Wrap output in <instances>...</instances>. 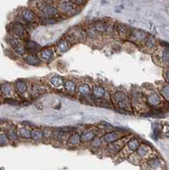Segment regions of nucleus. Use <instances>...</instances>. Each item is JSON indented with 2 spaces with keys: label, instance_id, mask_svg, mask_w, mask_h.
<instances>
[{
  "label": "nucleus",
  "instance_id": "6e6552de",
  "mask_svg": "<svg viewBox=\"0 0 169 170\" xmlns=\"http://www.w3.org/2000/svg\"><path fill=\"white\" fill-rule=\"evenodd\" d=\"M69 41L74 44V43H82L84 42L87 38H86V32H85V28L82 27L80 26H76L72 28H71L65 36Z\"/></svg>",
  "mask_w": 169,
  "mask_h": 170
},
{
  "label": "nucleus",
  "instance_id": "a19ab883",
  "mask_svg": "<svg viewBox=\"0 0 169 170\" xmlns=\"http://www.w3.org/2000/svg\"><path fill=\"white\" fill-rule=\"evenodd\" d=\"M57 22L55 17H43L41 19V24L43 25H53Z\"/></svg>",
  "mask_w": 169,
  "mask_h": 170
},
{
  "label": "nucleus",
  "instance_id": "393cba45",
  "mask_svg": "<svg viewBox=\"0 0 169 170\" xmlns=\"http://www.w3.org/2000/svg\"><path fill=\"white\" fill-rule=\"evenodd\" d=\"M10 43L11 47L13 48L14 51L19 55H24L27 52L26 49V45H24L23 43L21 42L20 38H10Z\"/></svg>",
  "mask_w": 169,
  "mask_h": 170
},
{
  "label": "nucleus",
  "instance_id": "f3484780",
  "mask_svg": "<svg viewBox=\"0 0 169 170\" xmlns=\"http://www.w3.org/2000/svg\"><path fill=\"white\" fill-rule=\"evenodd\" d=\"M48 91H49V87L47 86L46 84L42 82H36L34 84H32L30 94L33 99H37L42 96L43 94L48 93Z\"/></svg>",
  "mask_w": 169,
  "mask_h": 170
},
{
  "label": "nucleus",
  "instance_id": "20e7f679",
  "mask_svg": "<svg viewBox=\"0 0 169 170\" xmlns=\"http://www.w3.org/2000/svg\"><path fill=\"white\" fill-rule=\"evenodd\" d=\"M130 138H131L130 135H126L122 138L117 140V141H113V142H111L108 145H105V152L106 153V155L112 157H116L117 155L120 153V152L123 150V148Z\"/></svg>",
  "mask_w": 169,
  "mask_h": 170
},
{
  "label": "nucleus",
  "instance_id": "c756f323",
  "mask_svg": "<svg viewBox=\"0 0 169 170\" xmlns=\"http://www.w3.org/2000/svg\"><path fill=\"white\" fill-rule=\"evenodd\" d=\"M14 87H15V90L16 91V93L21 96L25 95L28 92V84L25 80H21V79L17 80L15 82Z\"/></svg>",
  "mask_w": 169,
  "mask_h": 170
},
{
  "label": "nucleus",
  "instance_id": "f8f14e48",
  "mask_svg": "<svg viewBox=\"0 0 169 170\" xmlns=\"http://www.w3.org/2000/svg\"><path fill=\"white\" fill-rule=\"evenodd\" d=\"M163 46L160 49H157L155 53V58H157V63L161 65H169V43L161 42Z\"/></svg>",
  "mask_w": 169,
  "mask_h": 170
},
{
  "label": "nucleus",
  "instance_id": "aec40b11",
  "mask_svg": "<svg viewBox=\"0 0 169 170\" xmlns=\"http://www.w3.org/2000/svg\"><path fill=\"white\" fill-rule=\"evenodd\" d=\"M21 19L27 24H33L37 21V15L35 12L29 8H24L21 11Z\"/></svg>",
  "mask_w": 169,
  "mask_h": 170
},
{
  "label": "nucleus",
  "instance_id": "bb28decb",
  "mask_svg": "<svg viewBox=\"0 0 169 170\" xmlns=\"http://www.w3.org/2000/svg\"><path fill=\"white\" fill-rule=\"evenodd\" d=\"M143 49L147 51V52H152V51H156L157 49V39L152 37V36H148V38H146L145 43L141 45Z\"/></svg>",
  "mask_w": 169,
  "mask_h": 170
},
{
  "label": "nucleus",
  "instance_id": "37998d69",
  "mask_svg": "<svg viewBox=\"0 0 169 170\" xmlns=\"http://www.w3.org/2000/svg\"><path fill=\"white\" fill-rule=\"evenodd\" d=\"M4 101L7 102L8 104H10V105H14V106H17V105L20 104V102H19L18 100H15V99H12V98H6Z\"/></svg>",
  "mask_w": 169,
  "mask_h": 170
},
{
  "label": "nucleus",
  "instance_id": "a878e982",
  "mask_svg": "<svg viewBox=\"0 0 169 170\" xmlns=\"http://www.w3.org/2000/svg\"><path fill=\"white\" fill-rule=\"evenodd\" d=\"M68 136H69V133L65 132L62 129H60L59 130H54L51 141H55L57 144H65Z\"/></svg>",
  "mask_w": 169,
  "mask_h": 170
},
{
  "label": "nucleus",
  "instance_id": "72a5a7b5",
  "mask_svg": "<svg viewBox=\"0 0 169 170\" xmlns=\"http://www.w3.org/2000/svg\"><path fill=\"white\" fill-rule=\"evenodd\" d=\"M15 90V87L13 88L12 84L9 82H4L0 85V92L5 96H11Z\"/></svg>",
  "mask_w": 169,
  "mask_h": 170
},
{
  "label": "nucleus",
  "instance_id": "79ce46f5",
  "mask_svg": "<svg viewBox=\"0 0 169 170\" xmlns=\"http://www.w3.org/2000/svg\"><path fill=\"white\" fill-rule=\"evenodd\" d=\"M10 142V139L6 135V133H0V146H7Z\"/></svg>",
  "mask_w": 169,
  "mask_h": 170
},
{
  "label": "nucleus",
  "instance_id": "a18cd8bd",
  "mask_svg": "<svg viewBox=\"0 0 169 170\" xmlns=\"http://www.w3.org/2000/svg\"><path fill=\"white\" fill-rule=\"evenodd\" d=\"M164 77H165L166 81L169 83V68L168 69V70L166 71H165V73H164Z\"/></svg>",
  "mask_w": 169,
  "mask_h": 170
},
{
  "label": "nucleus",
  "instance_id": "ea45409f",
  "mask_svg": "<svg viewBox=\"0 0 169 170\" xmlns=\"http://www.w3.org/2000/svg\"><path fill=\"white\" fill-rule=\"evenodd\" d=\"M160 92L164 99L169 101V84H164L160 88Z\"/></svg>",
  "mask_w": 169,
  "mask_h": 170
},
{
  "label": "nucleus",
  "instance_id": "58836bf2",
  "mask_svg": "<svg viewBox=\"0 0 169 170\" xmlns=\"http://www.w3.org/2000/svg\"><path fill=\"white\" fill-rule=\"evenodd\" d=\"M43 141H50L52 140V136H53V130L51 128H43Z\"/></svg>",
  "mask_w": 169,
  "mask_h": 170
},
{
  "label": "nucleus",
  "instance_id": "39448f33",
  "mask_svg": "<svg viewBox=\"0 0 169 170\" xmlns=\"http://www.w3.org/2000/svg\"><path fill=\"white\" fill-rule=\"evenodd\" d=\"M56 6L60 14L65 16H72L79 12V6L72 0H58Z\"/></svg>",
  "mask_w": 169,
  "mask_h": 170
},
{
  "label": "nucleus",
  "instance_id": "412c9836",
  "mask_svg": "<svg viewBox=\"0 0 169 170\" xmlns=\"http://www.w3.org/2000/svg\"><path fill=\"white\" fill-rule=\"evenodd\" d=\"M72 46V43H71L65 37L63 38H60L55 44L54 49L57 55H61L63 54L66 53Z\"/></svg>",
  "mask_w": 169,
  "mask_h": 170
},
{
  "label": "nucleus",
  "instance_id": "4be33fe9",
  "mask_svg": "<svg viewBox=\"0 0 169 170\" xmlns=\"http://www.w3.org/2000/svg\"><path fill=\"white\" fill-rule=\"evenodd\" d=\"M129 29L130 28H128L125 24L116 23L114 25L113 35H116L118 38H120L122 40L128 39Z\"/></svg>",
  "mask_w": 169,
  "mask_h": 170
},
{
  "label": "nucleus",
  "instance_id": "c03bdc74",
  "mask_svg": "<svg viewBox=\"0 0 169 170\" xmlns=\"http://www.w3.org/2000/svg\"><path fill=\"white\" fill-rule=\"evenodd\" d=\"M72 1L76 4V5H78L80 7V6L84 5L88 0H72Z\"/></svg>",
  "mask_w": 169,
  "mask_h": 170
},
{
  "label": "nucleus",
  "instance_id": "c9c22d12",
  "mask_svg": "<svg viewBox=\"0 0 169 170\" xmlns=\"http://www.w3.org/2000/svg\"><path fill=\"white\" fill-rule=\"evenodd\" d=\"M32 140L38 142V141H43V129H32Z\"/></svg>",
  "mask_w": 169,
  "mask_h": 170
},
{
  "label": "nucleus",
  "instance_id": "b1692460",
  "mask_svg": "<svg viewBox=\"0 0 169 170\" xmlns=\"http://www.w3.org/2000/svg\"><path fill=\"white\" fill-rule=\"evenodd\" d=\"M66 146L70 149H75L79 147L82 145V140H81V135L77 132L73 131L69 135L67 141H66Z\"/></svg>",
  "mask_w": 169,
  "mask_h": 170
},
{
  "label": "nucleus",
  "instance_id": "c85d7f7f",
  "mask_svg": "<svg viewBox=\"0 0 169 170\" xmlns=\"http://www.w3.org/2000/svg\"><path fill=\"white\" fill-rule=\"evenodd\" d=\"M84 28H85V32H86L87 39L92 42H95L96 40H98V38H99L100 36L97 33V32L94 29L93 23L87 24V25H86L84 26Z\"/></svg>",
  "mask_w": 169,
  "mask_h": 170
},
{
  "label": "nucleus",
  "instance_id": "7ed1b4c3",
  "mask_svg": "<svg viewBox=\"0 0 169 170\" xmlns=\"http://www.w3.org/2000/svg\"><path fill=\"white\" fill-rule=\"evenodd\" d=\"M36 7L39 13L42 14L43 17L57 18L60 15V12L59 11L57 6L48 1H38L36 4Z\"/></svg>",
  "mask_w": 169,
  "mask_h": 170
},
{
  "label": "nucleus",
  "instance_id": "6ab92c4d",
  "mask_svg": "<svg viewBox=\"0 0 169 170\" xmlns=\"http://www.w3.org/2000/svg\"><path fill=\"white\" fill-rule=\"evenodd\" d=\"M12 32L20 39H26L28 37L27 28L21 22H14L11 25Z\"/></svg>",
  "mask_w": 169,
  "mask_h": 170
},
{
  "label": "nucleus",
  "instance_id": "dca6fc26",
  "mask_svg": "<svg viewBox=\"0 0 169 170\" xmlns=\"http://www.w3.org/2000/svg\"><path fill=\"white\" fill-rule=\"evenodd\" d=\"M124 135H126V134L123 130H110V131L105 133L104 135H101V139H102L104 145L105 146V145H108L111 142L122 138Z\"/></svg>",
  "mask_w": 169,
  "mask_h": 170
},
{
  "label": "nucleus",
  "instance_id": "2f4dec72",
  "mask_svg": "<svg viewBox=\"0 0 169 170\" xmlns=\"http://www.w3.org/2000/svg\"><path fill=\"white\" fill-rule=\"evenodd\" d=\"M24 61L29 65H32V66H38L42 65L41 60L38 58V56L37 54H27L24 57Z\"/></svg>",
  "mask_w": 169,
  "mask_h": 170
},
{
  "label": "nucleus",
  "instance_id": "1a4fd4ad",
  "mask_svg": "<svg viewBox=\"0 0 169 170\" xmlns=\"http://www.w3.org/2000/svg\"><path fill=\"white\" fill-rule=\"evenodd\" d=\"M93 25L95 31L100 37L113 35L114 25H112L111 21L105 20H99L93 22Z\"/></svg>",
  "mask_w": 169,
  "mask_h": 170
},
{
  "label": "nucleus",
  "instance_id": "ddd939ff",
  "mask_svg": "<svg viewBox=\"0 0 169 170\" xmlns=\"http://www.w3.org/2000/svg\"><path fill=\"white\" fill-rule=\"evenodd\" d=\"M145 95V100L147 103V106L152 108H157L162 105V99L161 94H159L157 92L154 91L153 89H151Z\"/></svg>",
  "mask_w": 169,
  "mask_h": 170
},
{
  "label": "nucleus",
  "instance_id": "9b49d317",
  "mask_svg": "<svg viewBox=\"0 0 169 170\" xmlns=\"http://www.w3.org/2000/svg\"><path fill=\"white\" fill-rule=\"evenodd\" d=\"M76 94L78 98L82 100H90L93 99L92 96V87L91 85L86 82H79L77 84Z\"/></svg>",
  "mask_w": 169,
  "mask_h": 170
},
{
  "label": "nucleus",
  "instance_id": "5701e85b",
  "mask_svg": "<svg viewBox=\"0 0 169 170\" xmlns=\"http://www.w3.org/2000/svg\"><path fill=\"white\" fill-rule=\"evenodd\" d=\"M107 94H108V92L106 88L101 84H94L92 87V96L93 100H99L108 98Z\"/></svg>",
  "mask_w": 169,
  "mask_h": 170
},
{
  "label": "nucleus",
  "instance_id": "f03ea898",
  "mask_svg": "<svg viewBox=\"0 0 169 170\" xmlns=\"http://www.w3.org/2000/svg\"><path fill=\"white\" fill-rule=\"evenodd\" d=\"M154 150L150 145L141 143L139 148L134 153L128 157V161L134 165L143 164L146 159L154 155Z\"/></svg>",
  "mask_w": 169,
  "mask_h": 170
},
{
  "label": "nucleus",
  "instance_id": "f704fd0d",
  "mask_svg": "<svg viewBox=\"0 0 169 170\" xmlns=\"http://www.w3.org/2000/svg\"><path fill=\"white\" fill-rule=\"evenodd\" d=\"M18 135L20 138L24 140H31L32 139V129L27 127H21L17 130Z\"/></svg>",
  "mask_w": 169,
  "mask_h": 170
},
{
  "label": "nucleus",
  "instance_id": "cd10ccee",
  "mask_svg": "<svg viewBox=\"0 0 169 170\" xmlns=\"http://www.w3.org/2000/svg\"><path fill=\"white\" fill-rule=\"evenodd\" d=\"M48 85L55 89H60L64 88V78L60 75H54L48 78Z\"/></svg>",
  "mask_w": 169,
  "mask_h": 170
},
{
  "label": "nucleus",
  "instance_id": "2eb2a0df",
  "mask_svg": "<svg viewBox=\"0 0 169 170\" xmlns=\"http://www.w3.org/2000/svg\"><path fill=\"white\" fill-rule=\"evenodd\" d=\"M143 164L145 165V169H162L165 168V163L162 159L157 156H151L146 159Z\"/></svg>",
  "mask_w": 169,
  "mask_h": 170
},
{
  "label": "nucleus",
  "instance_id": "423d86ee",
  "mask_svg": "<svg viewBox=\"0 0 169 170\" xmlns=\"http://www.w3.org/2000/svg\"><path fill=\"white\" fill-rule=\"evenodd\" d=\"M130 98L133 106V110L140 111L143 110L145 106H147L145 93L139 88H133L131 90Z\"/></svg>",
  "mask_w": 169,
  "mask_h": 170
},
{
  "label": "nucleus",
  "instance_id": "473e14b6",
  "mask_svg": "<svg viewBox=\"0 0 169 170\" xmlns=\"http://www.w3.org/2000/svg\"><path fill=\"white\" fill-rule=\"evenodd\" d=\"M77 84L73 79H66L64 82V89L69 94H74L76 92Z\"/></svg>",
  "mask_w": 169,
  "mask_h": 170
},
{
  "label": "nucleus",
  "instance_id": "4c0bfd02",
  "mask_svg": "<svg viewBox=\"0 0 169 170\" xmlns=\"http://www.w3.org/2000/svg\"><path fill=\"white\" fill-rule=\"evenodd\" d=\"M39 44H37L36 42L34 41H27L26 43V49L27 52H31V53H35L37 52L40 49Z\"/></svg>",
  "mask_w": 169,
  "mask_h": 170
},
{
  "label": "nucleus",
  "instance_id": "49530a36",
  "mask_svg": "<svg viewBox=\"0 0 169 170\" xmlns=\"http://www.w3.org/2000/svg\"><path fill=\"white\" fill-rule=\"evenodd\" d=\"M0 85H1V84H0Z\"/></svg>",
  "mask_w": 169,
  "mask_h": 170
},
{
  "label": "nucleus",
  "instance_id": "9d476101",
  "mask_svg": "<svg viewBox=\"0 0 169 170\" xmlns=\"http://www.w3.org/2000/svg\"><path fill=\"white\" fill-rule=\"evenodd\" d=\"M148 36L149 35L145 31L137 29V28H130L128 32V39L131 43H134L139 46L140 45L141 46L145 43Z\"/></svg>",
  "mask_w": 169,
  "mask_h": 170
},
{
  "label": "nucleus",
  "instance_id": "a211bd4d",
  "mask_svg": "<svg viewBox=\"0 0 169 170\" xmlns=\"http://www.w3.org/2000/svg\"><path fill=\"white\" fill-rule=\"evenodd\" d=\"M98 134H99V130L96 127H90V128L84 129L80 134L82 143V144H89L98 135Z\"/></svg>",
  "mask_w": 169,
  "mask_h": 170
},
{
  "label": "nucleus",
  "instance_id": "7c9ffc66",
  "mask_svg": "<svg viewBox=\"0 0 169 170\" xmlns=\"http://www.w3.org/2000/svg\"><path fill=\"white\" fill-rule=\"evenodd\" d=\"M89 146H90V149L91 151H93L94 152H97L99 151H101L102 150V147L104 146V143L102 141V139H101V136H99L97 135L93 141H91L89 143Z\"/></svg>",
  "mask_w": 169,
  "mask_h": 170
},
{
  "label": "nucleus",
  "instance_id": "4468645a",
  "mask_svg": "<svg viewBox=\"0 0 169 170\" xmlns=\"http://www.w3.org/2000/svg\"><path fill=\"white\" fill-rule=\"evenodd\" d=\"M37 55L41 60L42 62L49 63L50 61H52L55 58L56 52H55L54 48L48 47L44 48V49H40L37 52Z\"/></svg>",
  "mask_w": 169,
  "mask_h": 170
},
{
  "label": "nucleus",
  "instance_id": "e433bc0d",
  "mask_svg": "<svg viewBox=\"0 0 169 170\" xmlns=\"http://www.w3.org/2000/svg\"><path fill=\"white\" fill-rule=\"evenodd\" d=\"M6 135L8 136V138L10 139V141H17L19 138L18 135L17 130L15 129V128L14 126H10V128H8L6 130Z\"/></svg>",
  "mask_w": 169,
  "mask_h": 170
},
{
  "label": "nucleus",
  "instance_id": "0eeeda50",
  "mask_svg": "<svg viewBox=\"0 0 169 170\" xmlns=\"http://www.w3.org/2000/svg\"><path fill=\"white\" fill-rule=\"evenodd\" d=\"M141 144L140 140L138 137H131L128 142L126 143V145L124 146L123 150L120 152V153L117 155L116 157H119L120 159H128L129 156H131L133 153H134L137 149L139 148L140 145Z\"/></svg>",
  "mask_w": 169,
  "mask_h": 170
},
{
  "label": "nucleus",
  "instance_id": "f257e3e1",
  "mask_svg": "<svg viewBox=\"0 0 169 170\" xmlns=\"http://www.w3.org/2000/svg\"><path fill=\"white\" fill-rule=\"evenodd\" d=\"M111 100L113 106L122 112H131L133 106L130 95L122 89H116L111 94Z\"/></svg>",
  "mask_w": 169,
  "mask_h": 170
}]
</instances>
